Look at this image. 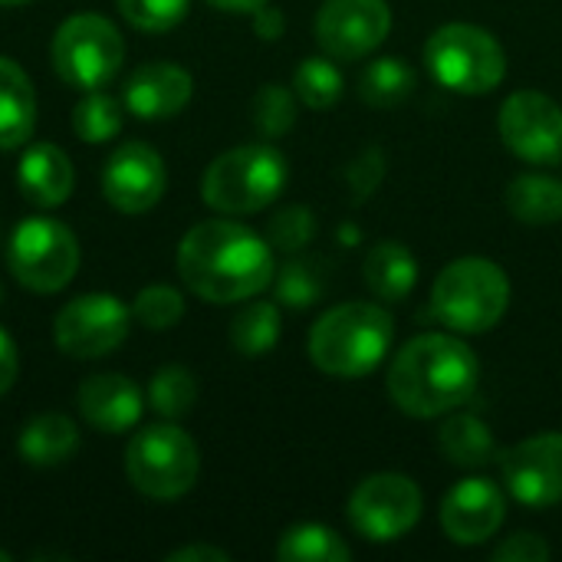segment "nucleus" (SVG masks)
<instances>
[{
	"label": "nucleus",
	"instance_id": "31",
	"mask_svg": "<svg viewBox=\"0 0 562 562\" xmlns=\"http://www.w3.org/2000/svg\"><path fill=\"white\" fill-rule=\"evenodd\" d=\"M273 286H277V300L290 310H310L323 290H326V273L319 260L300 257L290 260L280 273H273Z\"/></svg>",
	"mask_w": 562,
	"mask_h": 562
},
{
	"label": "nucleus",
	"instance_id": "21",
	"mask_svg": "<svg viewBox=\"0 0 562 562\" xmlns=\"http://www.w3.org/2000/svg\"><path fill=\"white\" fill-rule=\"evenodd\" d=\"M366 286L382 303H402L418 283V260L398 240H382L366 254Z\"/></svg>",
	"mask_w": 562,
	"mask_h": 562
},
{
	"label": "nucleus",
	"instance_id": "1",
	"mask_svg": "<svg viewBox=\"0 0 562 562\" xmlns=\"http://www.w3.org/2000/svg\"><path fill=\"white\" fill-rule=\"evenodd\" d=\"M184 286L207 303H240L273 283L270 244L237 221H201L178 244Z\"/></svg>",
	"mask_w": 562,
	"mask_h": 562
},
{
	"label": "nucleus",
	"instance_id": "17",
	"mask_svg": "<svg viewBox=\"0 0 562 562\" xmlns=\"http://www.w3.org/2000/svg\"><path fill=\"white\" fill-rule=\"evenodd\" d=\"M194 92V79L184 66L158 59V63H142L138 69H132L122 102L125 109L142 119V122H158V119H171L178 115Z\"/></svg>",
	"mask_w": 562,
	"mask_h": 562
},
{
	"label": "nucleus",
	"instance_id": "32",
	"mask_svg": "<svg viewBox=\"0 0 562 562\" xmlns=\"http://www.w3.org/2000/svg\"><path fill=\"white\" fill-rule=\"evenodd\" d=\"M293 122H296V92L277 82L260 86V92L254 95V125L267 138H280L293 128Z\"/></svg>",
	"mask_w": 562,
	"mask_h": 562
},
{
	"label": "nucleus",
	"instance_id": "19",
	"mask_svg": "<svg viewBox=\"0 0 562 562\" xmlns=\"http://www.w3.org/2000/svg\"><path fill=\"white\" fill-rule=\"evenodd\" d=\"M16 184H20L23 198L33 201L36 207H59L72 194L76 171L63 148H56L49 142H36L23 151L20 165H16Z\"/></svg>",
	"mask_w": 562,
	"mask_h": 562
},
{
	"label": "nucleus",
	"instance_id": "37",
	"mask_svg": "<svg viewBox=\"0 0 562 562\" xmlns=\"http://www.w3.org/2000/svg\"><path fill=\"white\" fill-rule=\"evenodd\" d=\"M382 171H385V158H382V151L369 148V151L352 165V171H349V181H352V188H356V201L369 198V191L382 181Z\"/></svg>",
	"mask_w": 562,
	"mask_h": 562
},
{
	"label": "nucleus",
	"instance_id": "27",
	"mask_svg": "<svg viewBox=\"0 0 562 562\" xmlns=\"http://www.w3.org/2000/svg\"><path fill=\"white\" fill-rule=\"evenodd\" d=\"M277 342H280V310H277V303L257 300V303H247L234 316V323H231V346L240 356L260 359Z\"/></svg>",
	"mask_w": 562,
	"mask_h": 562
},
{
	"label": "nucleus",
	"instance_id": "33",
	"mask_svg": "<svg viewBox=\"0 0 562 562\" xmlns=\"http://www.w3.org/2000/svg\"><path fill=\"white\" fill-rule=\"evenodd\" d=\"M132 316L145 326V329H155V333H165L171 326L181 323L184 316V300L175 286H165V283H155V286H145L135 303H132Z\"/></svg>",
	"mask_w": 562,
	"mask_h": 562
},
{
	"label": "nucleus",
	"instance_id": "7",
	"mask_svg": "<svg viewBox=\"0 0 562 562\" xmlns=\"http://www.w3.org/2000/svg\"><path fill=\"white\" fill-rule=\"evenodd\" d=\"M201 454L178 425H148L132 435L125 448V474L138 494L155 501H178L198 484Z\"/></svg>",
	"mask_w": 562,
	"mask_h": 562
},
{
	"label": "nucleus",
	"instance_id": "35",
	"mask_svg": "<svg viewBox=\"0 0 562 562\" xmlns=\"http://www.w3.org/2000/svg\"><path fill=\"white\" fill-rule=\"evenodd\" d=\"M191 0H119L122 16L145 33H165L188 16Z\"/></svg>",
	"mask_w": 562,
	"mask_h": 562
},
{
	"label": "nucleus",
	"instance_id": "20",
	"mask_svg": "<svg viewBox=\"0 0 562 562\" xmlns=\"http://www.w3.org/2000/svg\"><path fill=\"white\" fill-rule=\"evenodd\" d=\"M36 125V92L30 76L10 56H0V151L30 142Z\"/></svg>",
	"mask_w": 562,
	"mask_h": 562
},
{
	"label": "nucleus",
	"instance_id": "41",
	"mask_svg": "<svg viewBox=\"0 0 562 562\" xmlns=\"http://www.w3.org/2000/svg\"><path fill=\"white\" fill-rule=\"evenodd\" d=\"M207 3L214 10H224V13H257L270 0H207Z\"/></svg>",
	"mask_w": 562,
	"mask_h": 562
},
{
	"label": "nucleus",
	"instance_id": "9",
	"mask_svg": "<svg viewBox=\"0 0 562 562\" xmlns=\"http://www.w3.org/2000/svg\"><path fill=\"white\" fill-rule=\"evenodd\" d=\"M7 267L33 293H59L79 270V240L63 221L26 217L13 227Z\"/></svg>",
	"mask_w": 562,
	"mask_h": 562
},
{
	"label": "nucleus",
	"instance_id": "13",
	"mask_svg": "<svg viewBox=\"0 0 562 562\" xmlns=\"http://www.w3.org/2000/svg\"><path fill=\"white\" fill-rule=\"evenodd\" d=\"M501 138L524 161L557 165L562 158V109L543 92H514L501 105Z\"/></svg>",
	"mask_w": 562,
	"mask_h": 562
},
{
	"label": "nucleus",
	"instance_id": "14",
	"mask_svg": "<svg viewBox=\"0 0 562 562\" xmlns=\"http://www.w3.org/2000/svg\"><path fill=\"white\" fill-rule=\"evenodd\" d=\"M501 471H504V484L510 491L514 501H520L524 507L543 510L562 501V435H537L527 438L520 445H514L510 451H504L501 458Z\"/></svg>",
	"mask_w": 562,
	"mask_h": 562
},
{
	"label": "nucleus",
	"instance_id": "2",
	"mask_svg": "<svg viewBox=\"0 0 562 562\" xmlns=\"http://www.w3.org/2000/svg\"><path fill=\"white\" fill-rule=\"evenodd\" d=\"M481 379V362L468 342L448 333L415 336L389 369V395L412 418H438L461 408Z\"/></svg>",
	"mask_w": 562,
	"mask_h": 562
},
{
	"label": "nucleus",
	"instance_id": "36",
	"mask_svg": "<svg viewBox=\"0 0 562 562\" xmlns=\"http://www.w3.org/2000/svg\"><path fill=\"white\" fill-rule=\"evenodd\" d=\"M494 562H547L550 560V547L543 537L537 533H514L510 540H504L494 553Z\"/></svg>",
	"mask_w": 562,
	"mask_h": 562
},
{
	"label": "nucleus",
	"instance_id": "3",
	"mask_svg": "<svg viewBox=\"0 0 562 562\" xmlns=\"http://www.w3.org/2000/svg\"><path fill=\"white\" fill-rule=\"evenodd\" d=\"M395 339V319L379 303H342L310 329V359L333 379H362L382 366Z\"/></svg>",
	"mask_w": 562,
	"mask_h": 562
},
{
	"label": "nucleus",
	"instance_id": "40",
	"mask_svg": "<svg viewBox=\"0 0 562 562\" xmlns=\"http://www.w3.org/2000/svg\"><path fill=\"white\" fill-rule=\"evenodd\" d=\"M231 553L217 550V547H181L175 553H168V562H227Z\"/></svg>",
	"mask_w": 562,
	"mask_h": 562
},
{
	"label": "nucleus",
	"instance_id": "5",
	"mask_svg": "<svg viewBox=\"0 0 562 562\" xmlns=\"http://www.w3.org/2000/svg\"><path fill=\"white\" fill-rule=\"evenodd\" d=\"M425 66L438 86L461 95H487L507 76L497 36L474 23H445L425 43Z\"/></svg>",
	"mask_w": 562,
	"mask_h": 562
},
{
	"label": "nucleus",
	"instance_id": "29",
	"mask_svg": "<svg viewBox=\"0 0 562 562\" xmlns=\"http://www.w3.org/2000/svg\"><path fill=\"white\" fill-rule=\"evenodd\" d=\"M194 402H198V382H194L191 369L165 366V369H158L151 375V382H148V405L161 418H168V422L184 418L194 408Z\"/></svg>",
	"mask_w": 562,
	"mask_h": 562
},
{
	"label": "nucleus",
	"instance_id": "15",
	"mask_svg": "<svg viewBox=\"0 0 562 562\" xmlns=\"http://www.w3.org/2000/svg\"><path fill=\"white\" fill-rule=\"evenodd\" d=\"M161 155L145 142H122L102 168V194L122 214H145L165 194Z\"/></svg>",
	"mask_w": 562,
	"mask_h": 562
},
{
	"label": "nucleus",
	"instance_id": "39",
	"mask_svg": "<svg viewBox=\"0 0 562 562\" xmlns=\"http://www.w3.org/2000/svg\"><path fill=\"white\" fill-rule=\"evenodd\" d=\"M283 26H286L283 13H280L277 7H270V3H263V7L254 13V30H257L260 40H280V36H283Z\"/></svg>",
	"mask_w": 562,
	"mask_h": 562
},
{
	"label": "nucleus",
	"instance_id": "6",
	"mask_svg": "<svg viewBox=\"0 0 562 562\" xmlns=\"http://www.w3.org/2000/svg\"><path fill=\"white\" fill-rule=\"evenodd\" d=\"M286 158L273 145H240L214 158L201 178V198L221 214H254L280 198Z\"/></svg>",
	"mask_w": 562,
	"mask_h": 562
},
{
	"label": "nucleus",
	"instance_id": "44",
	"mask_svg": "<svg viewBox=\"0 0 562 562\" xmlns=\"http://www.w3.org/2000/svg\"><path fill=\"white\" fill-rule=\"evenodd\" d=\"M0 300H3V283H0Z\"/></svg>",
	"mask_w": 562,
	"mask_h": 562
},
{
	"label": "nucleus",
	"instance_id": "38",
	"mask_svg": "<svg viewBox=\"0 0 562 562\" xmlns=\"http://www.w3.org/2000/svg\"><path fill=\"white\" fill-rule=\"evenodd\" d=\"M20 372V356H16V342L10 339L7 329H0V395L10 392V385L16 382Z\"/></svg>",
	"mask_w": 562,
	"mask_h": 562
},
{
	"label": "nucleus",
	"instance_id": "24",
	"mask_svg": "<svg viewBox=\"0 0 562 562\" xmlns=\"http://www.w3.org/2000/svg\"><path fill=\"white\" fill-rule=\"evenodd\" d=\"M441 454L458 468H484L497 458L494 431L474 415H454L438 431Z\"/></svg>",
	"mask_w": 562,
	"mask_h": 562
},
{
	"label": "nucleus",
	"instance_id": "16",
	"mask_svg": "<svg viewBox=\"0 0 562 562\" xmlns=\"http://www.w3.org/2000/svg\"><path fill=\"white\" fill-rule=\"evenodd\" d=\"M507 517V497L504 491L487 477H468L458 487L448 491L441 504V527L451 543L461 547H481L504 527Z\"/></svg>",
	"mask_w": 562,
	"mask_h": 562
},
{
	"label": "nucleus",
	"instance_id": "26",
	"mask_svg": "<svg viewBox=\"0 0 562 562\" xmlns=\"http://www.w3.org/2000/svg\"><path fill=\"white\" fill-rule=\"evenodd\" d=\"M277 560L280 562H346L352 560V550L346 540L323 527V524H300L290 527L280 543H277Z\"/></svg>",
	"mask_w": 562,
	"mask_h": 562
},
{
	"label": "nucleus",
	"instance_id": "34",
	"mask_svg": "<svg viewBox=\"0 0 562 562\" xmlns=\"http://www.w3.org/2000/svg\"><path fill=\"white\" fill-rule=\"evenodd\" d=\"M313 234H316V217L306 204L280 207L267 224V244L283 254H300L303 247H310Z\"/></svg>",
	"mask_w": 562,
	"mask_h": 562
},
{
	"label": "nucleus",
	"instance_id": "43",
	"mask_svg": "<svg viewBox=\"0 0 562 562\" xmlns=\"http://www.w3.org/2000/svg\"><path fill=\"white\" fill-rule=\"evenodd\" d=\"M0 562H10V553H7V550H0Z\"/></svg>",
	"mask_w": 562,
	"mask_h": 562
},
{
	"label": "nucleus",
	"instance_id": "18",
	"mask_svg": "<svg viewBox=\"0 0 562 562\" xmlns=\"http://www.w3.org/2000/svg\"><path fill=\"white\" fill-rule=\"evenodd\" d=\"M79 412L82 418L102 431V435H122L132 431L142 418V392L132 379L119 375V372H105V375H89L79 392H76Z\"/></svg>",
	"mask_w": 562,
	"mask_h": 562
},
{
	"label": "nucleus",
	"instance_id": "4",
	"mask_svg": "<svg viewBox=\"0 0 562 562\" xmlns=\"http://www.w3.org/2000/svg\"><path fill=\"white\" fill-rule=\"evenodd\" d=\"M510 306V280L507 273L484 257H461L448 263L431 286L435 316L461 333L481 336L491 333Z\"/></svg>",
	"mask_w": 562,
	"mask_h": 562
},
{
	"label": "nucleus",
	"instance_id": "30",
	"mask_svg": "<svg viewBox=\"0 0 562 562\" xmlns=\"http://www.w3.org/2000/svg\"><path fill=\"white\" fill-rule=\"evenodd\" d=\"M342 72L326 56H310L293 72V92L310 109H329L342 95Z\"/></svg>",
	"mask_w": 562,
	"mask_h": 562
},
{
	"label": "nucleus",
	"instance_id": "28",
	"mask_svg": "<svg viewBox=\"0 0 562 562\" xmlns=\"http://www.w3.org/2000/svg\"><path fill=\"white\" fill-rule=\"evenodd\" d=\"M72 132L86 142V145H102L112 142L122 132V102L112 99L109 92L89 89L76 109H72Z\"/></svg>",
	"mask_w": 562,
	"mask_h": 562
},
{
	"label": "nucleus",
	"instance_id": "10",
	"mask_svg": "<svg viewBox=\"0 0 562 562\" xmlns=\"http://www.w3.org/2000/svg\"><path fill=\"white\" fill-rule=\"evenodd\" d=\"M422 520V491L405 474H372L349 497V524L369 543H395Z\"/></svg>",
	"mask_w": 562,
	"mask_h": 562
},
{
	"label": "nucleus",
	"instance_id": "12",
	"mask_svg": "<svg viewBox=\"0 0 562 562\" xmlns=\"http://www.w3.org/2000/svg\"><path fill=\"white\" fill-rule=\"evenodd\" d=\"M392 10L385 0H326L316 13V43L333 59H362L385 43Z\"/></svg>",
	"mask_w": 562,
	"mask_h": 562
},
{
	"label": "nucleus",
	"instance_id": "23",
	"mask_svg": "<svg viewBox=\"0 0 562 562\" xmlns=\"http://www.w3.org/2000/svg\"><path fill=\"white\" fill-rule=\"evenodd\" d=\"M507 207L520 224H557L562 221V181L550 175H520L507 184Z\"/></svg>",
	"mask_w": 562,
	"mask_h": 562
},
{
	"label": "nucleus",
	"instance_id": "25",
	"mask_svg": "<svg viewBox=\"0 0 562 562\" xmlns=\"http://www.w3.org/2000/svg\"><path fill=\"white\" fill-rule=\"evenodd\" d=\"M415 86H418V76L405 59L382 56L366 66V72L359 79V95L375 109H395L415 92Z\"/></svg>",
	"mask_w": 562,
	"mask_h": 562
},
{
	"label": "nucleus",
	"instance_id": "22",
	"mask_svg": "<svg viewBox=\"0 0 562 562\" xmlns=\"http://www.w3.org/2000/svg\"><path fill=\"white\" fill-rule=\"evenodd\" d=\"M79 448V431L76 425L59 415V412H43L33 422L23 425L16 438V451L26 464L33 468H56L66 464Z\"/></svg>",
	"mask_w": 562,
	"mask_h": 562
},
{
	"label": "nucleus",
	"instance_id": "8",
	"mask_svg": "<svg viewBox=\"0 0 562 562\" xmlns=\"http://www.w3.org/2000/svg\"><path fill=\"white\" fill-rule=\"evenodd\" d=\"M53 69L72 89H102L125 63V40L119 26L99 13H76L59 23L53 36Z\"/></svg>",
	"mask_w": 562,
	"mask_h": 562
},
{
	"label": "nucleus",
	"instance_id": "11",
	"mask_svg": "<svg viewBox=\"0 0 562 562\" xmlns=\"http://www.w3.org/2000/svg\"><path fill=\"white\" fill-rule=\"evenodd\" d=\"M132 313L112 293H82L56 313V346L72 359H102L128 336Z\"/></svg>",
	"mask_w": 562,
	"mask_h": 562
},
{
	"label": "nucleus",
	"instance_id": "42",
	"mask_svg": "<svg viewBox=\"0 0 562 562\" xmlns=\"http://www.w3.org/2000/svg\"><path fill=\"white\" fill-rule=\"evenodd\" d=\"M16 3H30V0H0V7H16Z\"/></svg>",
	"mask_w": 562,
	"mask_h": 562
}]
</instances>
